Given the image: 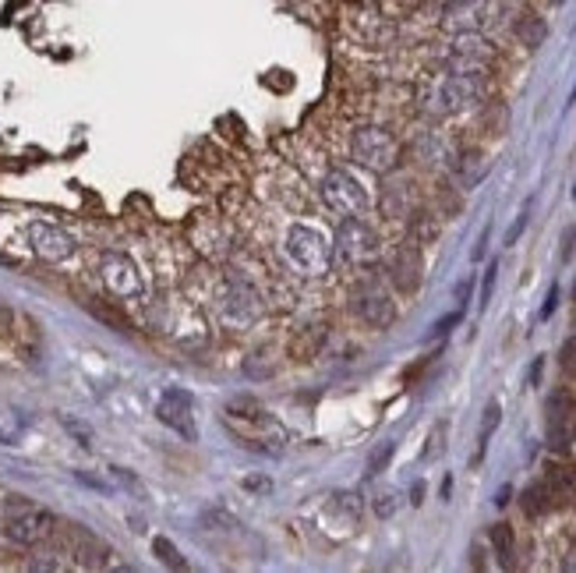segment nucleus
<instances>
[{"mask_svg":"<svg viewBox=\"0 0 576 573\" xmlns=\"http://www.w3.org/2000/svg\"><path fill=\"white\" fill-rule=\"evenodd\" d=\"M485 96V71H446L425 92V103L432 114H460L474 107Z\"/></svg>","mask_w":576,"mask_h":573,"instance_id":"1","label":"nucleus"},{"mask_svg":"<svg viewBox=\"0 0 576 573\" xmlns=\"http://www.w3.org/2000/svg\"><path fill=\"white\" fill-rule=\"evenodd\" d=\"M54 535H57L54 513L25 503L22 496L11 499L8 520H4V538H8V545H15V549H36V545L50 542Z\"/></svg>","mask_w":576,"mask_h":573,"instance_id":"2","label":"nucleus"},{"mask_svg":"<svg viewBox=\"0 0 576 573\" xmlns=\"http://www.w3.org/2000/svg\"><path fill=\"white\" fill-rule=\"evenodd\" d=\"M350 156L375 174H389L400 163V142L379 124H361L350 138Z\"/></svg>","mask_w":576,"mask_h":573,"instance_id":"3","label":"nucleus"},{"mask_svg":"<svg viewBox=\"0 0 576 573\" xmlns=\"http://www.w3.org/2000/svg\"><path fill=\"white\" fill-rule=\"evenodd\" d=\"M442 61H446V71H488L495 61V43L478 29L453 32Z\"/></svg>","mask_w":576,"mask_h":573,"instance_id":"4","label":"nucleus"},{"mask_svg":"<svg viewBox=\"0 0 576 573\" xmlns=\"http://www.w3.org/2000/svg\"><path fill=\"white\" fill-rule=\"evenodd\" d=\"M287 259L294 262V269H301L304 276H322L329 273L333 262V248L329 241L311 227H290L287 234Z\"/></svg>","mask_w":576,"mask_h":573,"instance_id":"5","label":"nucleus"},{"mask_svg":"<svg viewBox=\"0 0 576 573\" xmlns=\"http://www.w3.org/2000/svg\"><path fill=\"white\" fill-rule=\"evenodd\" d=\"M336 252L350 266H368V262L379 259V234L357 216H347L336 230Z\"/></svg>","mask_w":576,"mask_h":573,"instance_id":"6","label":"nucleus"},{"mask_svg":"<svg viewBox=\"0 0 576 573\" xmlns=\"http://www.w3.org/2000/svg\"><path fill=\"white\" fill-rule=\"evenodd\" d=\"M322 199L329 202V209H336L340 216H364L368 213V191L357 181L350 170H329L322 181Z\"/></svg>","mask_w":576,"mask_h":573,"instance_id":"7","label":"nucleus"},{"mask_svg":"<svg viewBox=\"0 0 576 573\" xmlns=\"http://www.w3.org/2000/svg\"><path fill=\"white\" fill-rule=\"evenodd\" d=\"M99 276H103V287H107L114 298H138L145 291V280L138 273V266L121 252H107L99 262Z\"/></svg>","mask_w":576,"mask_h":573,"instance_id":"8","label":"nucleus"},{"mask_svg":"<svg viewBox=\"0 0 576 573\" xmlns=\"http://www.w3.org/2000/svg\"><path fill=\"white\" fill-rule=\"evenodd\" d=\"M576 443V404L569 393H555L548 400V446L555 453H569Z\"/></svg>","mask_w":576,"mask_h":573,"instance_id":"9","label":"nucleus"},{"mask_svg":"<svg viewBox=\"0 0 576 573\" xmlns=\"http://www.w3.org/2000/svg\"><path fill=\"white\" fill-rule=\"evenodd\" d=\"M57 531H61L64 545H68V552L75 556L78 566H92V570H99V566H107L110 559V545L99 542L92 531H85L82 524H57Z\"/></svg>","mask_w":576,"mask_h":573,"instance_id":"10","label":"nucleus"},{"mask_svg":"<svg viewBox=\"0 0 576 573\" xmlns=\"http://www.w3.org/2000/svg\"><path fill=\"white\" fill-rule=\"evenodd\" d=\"M29 245L43 262H64L75 255V237L64 227H54V223H32Z\"/></svg>","mask_w":576,"mask_h":573,"instance_id":"11","label":"nucleus"},{"mask_svg":"<svg viewBox=\"0 0 576 573\" xmlns=\"http://www.w3.org/2000/svg\"><path fill=\"white\" fill-rule=\"evenodd\" d=\"M354 312L357 319L368 322L372 329H386L389 322L396 319L393 298H389L386 287H379V283H368V287H361V291L354 294Z\"/></svg>","mask_w":576,"mask_h":573,"instance_id":"12","label":"nucleus"},{"mask_svg":"<svg viewBox=\"0 0 576 573\" xmlns=\"http://www.w3.org/2000/svg\"><path fill=\"white\" fill-rule=\"evenodd\" d=\"M156 418L163 425H170L177 436L184 439H198V428H195V418H191V393L184 390H167L156 404Z\"/></svg>","mask_w":576,"mask_h":573,"instance_id":"13","label":"nucleus"},{"mask_svg":"<svg viewBox=\"0 0 576 573\" xmlns=\"http://www.w3.org/2000/svg\"><path fill=\"white\" fill-rule=\"evenodd\" d=\"M421 276H425V262H421V252L417 245H403L396 248L393 266H389V280L400 294H414L421 287Z\"/></svg>","mask_w":576,"mask_h":573,"instance_id":"14","label":"nucleus"},{"mask_svg":"<svg viewBox=\"0 0 576 573\" xmlns=\"http://www.w3.org/2000/svg\"><path fill=\"white\" fill-rule=\"evenodd\" d=\"M262 298H258L255 291H251L248 283H234L227 291V301H223V315H227V322H234V326H251V322L262 319Z\"/></svg>","mask_w":576,"mask_h":573,"instance_id":"15","label":"nucleus"},{"mask_svg":"<svg viewBox=\"0 0 576 573\" xmlns=\"http://www.w3.org/2000/svg\"><path fill=\"white\" fill-rule=\"evenodd\" d=\"M513 36L520 39V46H527V50H538V46L548 39V22L538 15V11H523V15L513 22Z\"/></svg>","mask_w":576,"mask_h":573,"instance_id":"16","label":"nucleus"},{"mask_svg":"<svg viewBox=\"0 0 576 573\" xmlns=\"http://www.w3.org/2000/svg\"><path fill=\"white\" fill-rule=\"evenodd\" d=\"M541 482L548 485V492H552L555 503H573V499H576V471H573V467L552 464Z\"/></svg>","mask_w":576,"mask_h":573,"instance_id":"17","label":"nucleus"},{"mask_svg":"<svg viewBox=\"0 0 576 573\" xmlns=\"http://www.w3.org/2000/svg\"><path fill=\"white\" fill-rule=\"evenodd\" d=\"M485 174H488V160L478 149H470V153H463L460 160H456V177H460L463 188H478V184L485 181Z\"/></svg>","mask_w":576,"mask_h":573,"instance_id":"18","label":"nucleus"},{"mask_svg":"<svg viewBox=\"0 0 576 573\" xmlns=\"http://www.w3.org/2000/svg\"><path fill=\"white\" fill-rule=\"evenodd\" d=\"M382 206L393 216H407L410 213V184L407 181H389L382 188Z\"/></svg>","mask_w":576,"mask_h":573,"instance_id":"19","label":"nucleus"},{"mask_svg":"<svg viewBox=\"0 0 576 573\" xmlns=\"http://www.w3.org/2000/svg\"><path fill=\"white\" fill-rule=\"evenodd\" d=\"M552 506H555V499L545 482H534L531 489L523 492V513H527V517H541V513H548Z\"/></svg>","mask_w":576,"mask_h":573,"instance_id":"20","label":"nucleus"},{"mask_svg":"<svg viewBox=\"0 0 576 573\" xmlns=\"http://www.w3.org/2000/svg\"><path fill=\"white\" fill-rule=\"evenodd\" d=\"M89 312L96 315L99 322H107L110 329H117V333H131L128 315H124V312H117V308H114V305H107V301L92 298V301H89Z\"/></svg>","mask_w":576,"mask_h":573,"instance_id":"21","label":"nucleus"},{"mask_svg":"<svg viewBox=\"0 0 576 573\" xmlns=\"http://www.w3.org/2000/svg\"><path fill=\"white\" fill-rule=\"evenodd\" d=\"M492 549H495V556H499V563L502 566H513V528L509 524H495L492 528Z\"/></svg>","mask_w":576,"mask_h":573,"instance_id":"22","label":"nucleus"},{"mask_svg":"<svg viewBox=\"0 0 576 573\" xmlns=\"http://www.w3.org/2000/svg\"><path fill=\"white\" fill-rule=\"evenodd\" d=\"M319 344H322V329L311 326V329H301V337H297L294 344H290V351H294L297 361H308V358H315Z\"/></svg>","mask_w":576,"mask_h":573,"instance_id":"23","label":"nucleus"},{"mask_svg":"<svg viewBox=\"0 0 576 573\" xmlns=\"http://www.w3.org/2000/svg\"><path fill=\"white\" fill-rule=\"evenodd\" d=\"M152 552H156V556H160L170 570H188V559L177 552V545L170 542V538H156V542H152Z\"/></svg>","mask_w":576,"mask_h":573,"instance_id":"24","label":"nucleus"},{"mask_svg":"<svg viewBox=\"0 0 576 573\" xmlns=\"http://www.w3.org/2000/svg\"><path fill=\"white\" fill-rule=\"evenodd\" d=\"M499 418H502V407H499V400H492V404L485 407V421H481V432H478L481 453L488 450V439H492V432L499 428Z\"/></svg>","mask_w":576,"mask_h":573,"instance_id":"25","label":"nucleus"},{"mask_svg":"<svg viewBox=\"0 0 576 573\" xmlns=\"http://www.w3.org/2000/svg\"><path fill=\"white\" fill-rule=\"evenodd\" d=\"M393 453H396V443H393V439H386V443L375 446L372 457H368V478H375V474L386 471V464H389V460H393Z\"/></svg>","mask_w":576,"mask_h":573,"instance_id":"26","label":"nucleus"},{"mask_svg":"<svg viewBox=\"0 0 576 573\" xmlns=\"http://www.w3.org/2000/svg\"><path fill=\"white\" fill-rule=\"evenodd\" d=\"M559 365H562V372H566V375H576V337H569L566 344H562Z\"/></svg>","mask_w":576,"mask_h":573,"instance_id":"27","label":"nucleus"},{"mask_svg":"<svg viewBox=\"0 0 576 573\" xmlns=\"http://www.w3.org/2000/svg\"><path fill=\"white\" fill-rule=\"evenodd\" d=\"M527 220H531V202H527V206L520 209V216H516V223H513V227H509L506 245H516V241H520V234H523V230H527Z\"/></svg>","mask_w":576,"mask_h":573,"instance_id":"28","label":"nucleus"},{"mask_svg":"<svg viewBox=\"0 0 576 573\" xmlns=\"http://www.w3.org/2000/svg\"><path fill=\"white\" fill-rule=\"evenodd\" d=\"M495 276H499V262H492L485 273V283H481V308H488V301H492V291H495Z\"/></svg>","mask_w":576,"mask_h":573,"instance_id":"29","label":"nucleus"},{"mask_svg":"<svg viewBox=\"0 0 576 573\" xmlns=\"http://www.w3.org/2000/svg\"><path fill=\"white\" fill-rule=\"evenodd\" d=\"M460 315H463V312H453V315H446L442 322H435L432 337H442V333H449V326H456V322H460Z\"/></svg>","mask_w":576,"mask_h":573,"instance_id":"30","label":"nucleus"},{"mask_svg":"<svg viewBox=\"0 0 576 573\" xmlns=\"http://www.w3.org/2000/svg\"><path fill=\"white\" fill-rule=\"evenodd\" d=\"M393 492H382L379 496V503H375V510H379V517H389V513H393Z\"/></svg>","mask_w":576,"mask_h":573,"instance_id":"31","label":"nucleus"},{"mask_svg":"<svg viewBox=\"0 0 576 573\" xmlns=\"http://www.w3.org/2000/svg\"><path fill=\"white\" fill-rule=\"evenodd\" d=\"M244 489H248V492H273V482H266V478H248V482H244Z\"/></svg>","mask_w":576,"mask_h":573,"instance_id":"32","label":"nucleus"},{"mask_svg":"<svg viewBox=\"0 0 576 573\" xmlns=\"http://www.w3.org/2000/svg\"><path fill=\"white\" fill-rule=\"evenodd\" d=\"M11 322H15V315H11V308L0 305V337H8L11 333Z\"/></svg>","mask_w":576,"mask_h":573,"instance_id":"33","label":"nucleus"},{"mask_svg":"<svg viewBox=\"0 0 576 573\" xmlns=\"http://www.w3.org/2000/svg\"><path fill=\"white\" fill-rule=\"evenodd\" d=\"M555 305H559V287H552V291H548V301H545V308H541V319H548V315L555 312Z\"/></svg>","mask_w":576,"mask_h":573,"instance_id":"34","label":"nucleus"},{"mask_svg":"<svg viewBox=\"0 0 576 573\" xmlns=\"http://www.w3.org/2000/svg\"><path fill=\"white\" fill-rule=\"evenodd\" d=\"M64 425L71 428V432H75L78 439H82V446H92V436H89V428H82L78 425V421H64Z\"/></svg>","mask_w":576,"mask_h":573,"instance_id":"35","label":"nucleus"},{"mask_svg":"<svg viewBox=\"0 0 576 573\" xmlns=\"http://www.w3.org/2000/svg\"><path fill=\"white\" fill-rule=\"evenodd\" d=\"M485 248H488V227L481 230V237H478V248H474V259H481V255H485Z\"/></svg>","mask_w":576,"mask_h":573,"instance_id":"36","label":"nucleus"},{"mask_svg":"<svg viewBox=\"0 0 576 573\" xmlns=\"http://www.w3.org/2000/svg\"><path fill=\"white\" fill-rule=\"evenodd\" d=\"M439 4L442 11H446V8H460V4H474V0H439Z\"/></svg>","mask_w":576,"mask_h":573,"instance_id":"37","label":"nucleus"},{"mask_svg":"<svg viewBox=\"0 0 576 573\" xmlns=\"http://www.w3.org/2000/svg\"><path fill=\"white\" fill-rule=\"evenodd\" d=\"M531 379H534V382H538V379H541V358H538V361H534V368H531Z\"/></svg>","mask_w":576,"mask_h":573,"instance_id":"38","label":"nucleus"},{"mask_svg":"<svg viewBox=\"0 0 576 573\" xmlns=\"http://www.w3.org/2000/svg\"><path fill=\"white\" fill-rule=\"evenodd\" d=\"M552 4H555V8H559V4H566V0H552Z\"/></svg>","mask_w":576,"mask_h":573,"instance_id":"39","label":"nucleus"}]
</instances>
